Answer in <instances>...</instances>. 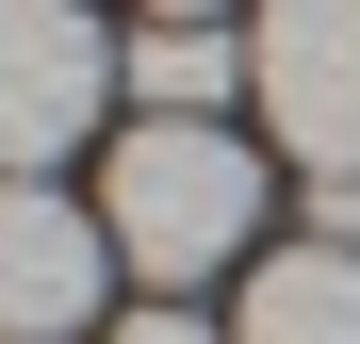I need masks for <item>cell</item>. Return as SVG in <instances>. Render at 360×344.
Instances as JSON below:
<instances>
[{
  "label": "cell",
  "mask_w": 360,
  "mask_h": 344,
  "mask_svg": "<svg viewBox=\"0 0 360 344\" xmlns=\"http://www.w3.org/2000/svg\"><path fill=\"white\" fill-rule=\"evenodd\" d=\"M229 344H360V246H278V262H246Z\"/></svg>",
  "instance_id": "5b68a950"
},
{
  "label": "cell",
  "mask_w": 360,
  "mask_h": 344,
  "mask_svg": "<svg viewBox=\"0 0 360 344\" xmlns=\"http://www.w3.org/2000/svg\"><path fill=\"white\" fill-rule=\"evenodd\" d=\"M262 115L311 181H360V0H246Z\"/></svg>",
  "instance_id": "3957f363"
},
{
  "label": "cell",
  "mask_w": 360,
  "mask_h": 344,
  "mask_svg": "<svg viewBox=\"0 0 360 344\" xmlns=\"http://www.w3.org/2000/svg\"><path fill=\"white\" fill-rule=\"evenodd\" d=\"M98 229H115L131 279L197 295V279H229L262 246V164L229 148L213 115H148V132H115V164H98Z\"/></svg>",
  "instance_id": "6da1fadb"
},
{
  "label": "cell",
  "mask_w": 360,
  "mask_h": 344,
  "mask_svg": "<svg viewBox=\"0 0 360 344\" xmlns=\"http://www.w3.org/2000/svg\"><path fill=\"white\" fill-rule=\"evenodd\" d=\"M311 246H360V181H311Z\"/></svg>",
  "instance_id": "ba28073f"
},
{
  "label": "cell",
  "mask_w": 360,
  "mask_h": 344,
  "mask_svg": "<svg viewBox=\"0 0 360 344\" xmlns=\"http://www.w3.org/2000/svg\"><path fill=\"white\" fill-rule=\"evenodd\" d=\"M98 344H229V328H197V312L164 295V312H131V328H98Z\"/></svg>",
  "instance_id": "52a82bcc"
},
{
  "label": "cell",
  "mask_w": 360,
  "mask_h": 344,
  "mask_svg": "<svg viewBox=\"0 0 360 344\" xmlns=\"http://www.w3.org/2000/svg\"><path fill=\"white\" fill-rule=\"evenodd\" d=\"M148 17H229V0H148Z\"/></svg>",
  "instance_id": "9c48e42d"
},
{
  "label": "cell",
  "mask_w": 360,
  "mask_h": 344,
  "mask_svg": "<svg viewBox=\"0 0 360 344\" xmlns=\"http://www.w3.org/2000/svg\"><path fill=\"white\" fill-rule=\"evenodd\" d=\"M115 82H131V49H98L82 0H0V181H49L115 115Z\"/></svg>",
  "instance_id": "7a4b0ae2"
},
{
  "label": "cell",
  "mask_w": 360,
  "mask_h": 344,
  "mask_svg": "<svg viewBox=\"0 0 360 344\" xmlns=\"http://www.w3.org/2000/svg\"><path fill=\"white\" fill-rule=\"evenodd\" d=\"M98 279H115L98 197L0 181V344H82V328H98Z\"/></svg>",
  "instance_id": "277c9868"
},
{
  "label": "cell",
  "mask_w": 360,
  "mask_h": 344,
  "mask_svg": "<svg viewBox=\"0 0 360 344\" xmlns=\"http://www.w3.org/2000/svg\"><path fill=\"white\" fill-rule=\"evenodd\" d=\"M131 98H148V115H229V98H262V66H246V33H229V17H148Z\"/></svg>",
  "instance_id": "8992f818"
}]
</instances>
